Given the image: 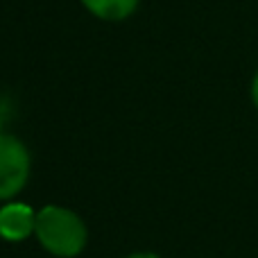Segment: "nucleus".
I'll return each mask as SVG.
<instances>
[{"instance_id":"1","label":"nucleus","mask_w":258,"mask_h":258,"mask_svg":"<svg viewBox=\"0 0 258 258\" xmlns=\"http://www.w3.org/2000/svg\"><path fill=\"white\" fill-rule=\"evenodd\" d=\"M34 236L45 251L57 258H75L84 251L89 229L84 220L71 209L50 204L36 211Z\"/></svg>"},{"instance_id":"2","label":"nucleus","mask_w":258,"mask_h":258,"mask_svg":"<svg viewBox=\"0 0 258 258\" xmlns=\"http://www.w3.org/2000/svg\"><path fill=\"white\" fill-rule=\"evenodd\" d=\"M30 152L16 136L0 134V202L12 200L30 179Z\"/></svg>"},{"instance_id":"3","label":"nucleus","mask_w":258,"mask_h":258,"mask_svg":"<svg viewBox=\"0 0 258 258\" xmlns=\"http://www.w3.org/2000/svg\"><path fill=\"white\" fill-rule=\"evenodd\" d=\"M36 211L23 202H7L0 206V238L7 242H23L34 233Z\"/></svg>"},{"instance_id":"4","label":"nucleus","mask_w":258,"mask_h":258,"mask_svg":"<svg viewBox=\"0 0 258 258\" xmlns=\"http://www.w3.org/2000/svg\"><path fill=\"white\" fill-rule=\"evenodd\" d=\"M141 0H82L93 16L102 21H125L136 12Z\"/></svg>"},{"instance_id":"5","label":"nucleus","mask_w":258,"mask_h":258,"mask_svg":"<svg viewBox=\"0 0 258 258\" xmlns=\"http://www.w3.org/2000/svg\"><path fill=\"white\" fill-rule=\"evenodd\" d=\"M251 100H254V107L258 109V71L254 75V82H251Z\"/></svg>"},{"instance_id":"6","label":"nucleus","mask_w":258,"mask_h":258,"mask_svg":"<svg viewBox=\"0 0 258 258\" xmlns=\"http://www.w3.org/2000/svg\"><path fill=\"white\" fill-rule=\"evenodd\" d=\"M125 258H161L159 254H152V251H138V254H129Z\"/></svg>"}]
</instances>
